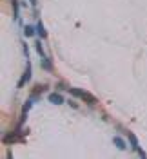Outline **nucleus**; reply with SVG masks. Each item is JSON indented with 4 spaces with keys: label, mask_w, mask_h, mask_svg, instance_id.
<instances>
[{
    "label": "nucleus",
    "mask_w": 147,
    "mask_h": 159,
    "mask_svg": "<svg viewBox=\"0 0 147 159\" xmlns=\"http://www.w3.org/2000/svg\"><path fill=\"white\" fill-rule=\"evenodd\" d=\"M29 78H31V63H27V65H26V72H24L22 80L18 81V85H20V87H22V85H26V83L29 81Z\"/></svg>",
    "instance_id": "obj_2"
},
{
    "label": "nucleus",
    "mask_w": 147,
    "mask_h": 159,
    "mask_svg": "<svg viewBox=\"0 0 147 159\" xmlns=\"http://www.w3.org/2000/svg\"><path fill=\"white\" fill-rule=\"evenodd\" d=\"M71 94H73V96H78V98H82L83 90H82V89H71Z\"/></svg>",
    "instance_id": "obj_8"
},
{
    "label": "nucleus",
    "mask_w": 147,
    "mask_h": 159,
    "mask_svg": "<svg viewBox=\"0 0 147 159\" xmlns=\"http://www.w3.org/2000/svg\"><path fill=\"white\" fill-rule=\"evenodd\" d=\"M29 2H31V4H35V2H36V0H29Z\"/></svg>",
    "instance_id": "obj_12"
},
{
    "label": "nucleus",
    "mask_w": 147,
    "mask_h": 159,
    "mask_svg": "<svg viewBox=\"0 0 147 159\" xmlns=\"http://www.w3.org/2000/svg\"><path fill=\"white\" fill-rule=\"evenodd\" d=\"M13 141H16V136H6L4 137V143H13Z\"/></svg>",
    "instance_id": "obj_9"
},
{
    "label": "nucleus",
    "mask_w": 147,
    "mask_h": 159,
    "mask_svg": "<svg viewBox=\"0 0 147 159\" xmlns=\"http://www.w3.org/2000/svg\"><path fill=\"white\" fill-rule=\"evenodd\" d=\"M24 33H26V36H35V27L33 25H26Z\"/></svg>",
    "instance_id": "obj_6"
},
{
    "label": "nucleus",
    "mask_w": 147,
    "mask_h": 159,
    "mask_svg": "<svg viewBox=\"0 0 147 159\" xmlns=\"http://www.w3.org/2000/svg\"><path fill=\"white\" fill-rule=\"evenodd\" d=\"M13 2V9H15V16H18V2L16 0H11Z\"/></svg>",
    "instance_id": "obj_10"
},
{
    "label": "nucleus",
    "mask_w": 147,
    "mask_h": 159,
    "mask_svg": "<svg viewBox=\"0 0 147 159\" xmlns=\"http://www.w3.org/2000/svg\"><path fill=\"white\" fill-rule=\"evenodd\" d=\"M36 35H38L40 38H46V36H47V31L44 29V25H42V22H38V24H36Z\"/></svg>",
    "instance_id": "obj_4"
},
{
    "label": "nucleus",
    "mask_w": 147,
    "mask_h": 159,
    "mask_svg": "<svg viewBox=\"0 0 147 159\" xmlns=\"http://www.w3.org/2000/svg\"><path fill=\"white\" fill-rule=\"evenodd\" d=\"M29 107H31V101H27V103L24 105V112H27V110H29Z\"/></svg>",
    "instance_id": "obj_11"
},
{
    "label": "nucleus",
    "mask_w": 147,
    "mask_h": 159,
    "mask_svg": "<svg viewBox=\"0 0 147 159\" xmlns=\"http://www.w3.org/2000/svg\"><path fill=\"white\" fill-rule=\"evenodd\" d=\"M129 141L133 143V148H134V150H138V139H136V137H134V134H129Z\"/></svg>",
    "instance_id": "obj_7"
},
{
    "label": "nucleus",
    "mask_w": 147,
    "mask_h": 159,
    "mask_svg": "<svg viewBox=\"0 0 147 159\" xmlns=\"http://www.w3.org/2000/svg\"><path fill=\"white\" fill-rule=\"evenodd\" d=\"M113 143L116 145V148H120V150H123V148L127 146V145H125V139H122V137H118V136H116V137H114V139H113Z\"/></svg>",
    "instance_id": "obj_5"
},
{
    "label": "nucleus",
    "mask_w": 147,
    "mask_h": 159,
    "mask_svg": "<svg viewBox=\"0 0 147 159\" xmlns=\"http://www.w3.org/2000/svg\"><path fill=\"white\" fill-rule=\"evenodd\" d=\"M82 100L86 101V103H89V105H94V103H96V98L91 96V94H89V92H86V90H83V94H82Z\"/></svg>",
    "instance_id": "obj_3"
},
{
    "label": "nucleus",
    "mask_w": 147,
    "mask_h": 159,
    "mask_svg": "<svg viewBox=\"0 0 147 159\" xmlns=\"http://www.w3.org/2000/svg\"><path fill=\"white\" fill-rule=\"evenodd\" d=\"M47 100H49V103H55V105L66 103V101H64V96H60V94H56V92H51L49 96H47Z\"/></svg>",
    "instance_id": "obj_1"
}]
</instances>
